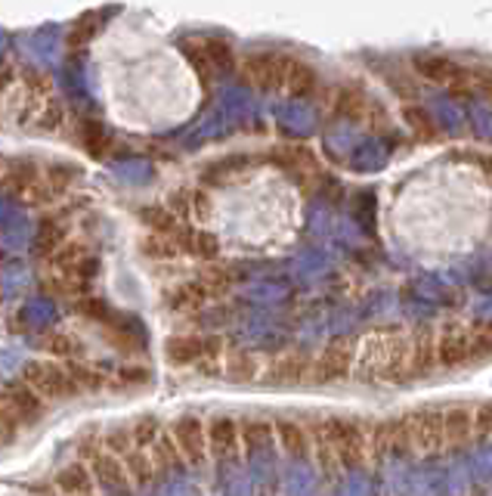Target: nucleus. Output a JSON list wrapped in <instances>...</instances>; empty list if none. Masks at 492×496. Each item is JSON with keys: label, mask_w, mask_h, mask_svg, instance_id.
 Listing matches in <instances>:
<instances>
[{"label": "nucleus", "mask_w": 492, "mask_h": 496, "mask_svg": "<svg viewBox=\"0 0 492 496\" xmlns=\"http://www.w3.org/2000/svg\"><path fill=\"white\" fill-rule=\"evenodd\" d=\"M403 422L409 446L425 453V456H434V453L443 450V410H421V413L406 416Z\"/></svg>", "instance_id": "39448f33"}, {"label": "nucleus", "mask_w": 492, "mask_h": 496, "mask_svg": "<svg viewBox=\"0 0 492 496\" xmlns=\"http://www.w3.org/2000/svg\"><path fill=\"white\" fill-rule=\"evenodd\" d=\"M310 369H313V360L300 351H288L285 357H279L276 363L270 366V373L264 375L270 385H298V382L310 379Z\"/></svg>", "instance_id": "2eb2a0df"}, {"label": "nucleus", "mask_w": 492, "mask_h": 496, "mask_svg": "<svg viewBox=\"0 0 492 496\" xmlns=\"http://www.w3.org/2000/svg\"><path fill=\"white\" fill-rule=\"evenodd\" d=\"M62 84H66V94L72 96V100H87V81H84V68L81 62H68L66 68H62Z\"/></svg>", "instance_id": "c03bdc74"}, {"label": "nucleus", "mask_w": 492, "mask_h": 496, "mask_svg": "<svg viewBox=\"0 0 492 496\" xmlns=\"http://www.w3.org/2000/svg\"><path fill=\"white\" fill-rule=\"evenodd\" d=\"M78 313L81 317H87V320H94V323H100V326H109L112 323V317H115V311L109 307V302H103V298H96V295H84L78 298Z\"/></svg>", "instance_id": "58836bf2"}, {"label": "nucleus", "mask_w": 492, "mask_h": 496, "mask_svg": "<svg viewBox=\"0 0 492 496\" xmlns=\"http://www.w3.org/2000/svg\"><path fill=\"white\" fill-rule=\"evenodd\" d=\"M360 379L409 382V338L403 332H371L356 345Z\"/></svg>", "instance_id": "f257e3e1"}, {"label": "nucleus", "mask_w": 492, "mask_h": 496, "mask_svg": "<svg viewBox=\"0 0 492 496\" xmlns=\"http://www.w3.org/2000/svg\"><path fill=\"white\" fill-rule=\"evenodd\" d=\"M316 84H319V78H316V68L307 66V62L291 59V56H288L282 87L294 96V103H300V100H307V96H313Z\"/></svg>", "instance_id": "412c9836"}, {"label": "nucleus", "mask_w": 492, "mask_h": 496, "mask_svg": "<svg viewBox=\"0 0 492 496\" xmlns=\"http://www.w3.org/2000/svg\"><path fill=\"white\" fill-rule=\"evenodd\" d=\"M273 437L282 444V450L291 459H304L307 450H310V437H307V431L300 428L298 422H288V419H279V422L273 425Z\"/></svg>", "instance_id": "a878e982"}, {"label": "nucleus", "mask_w": 492, "mask_h": 496, "mask_svg": "<svg viewBox=\"0 0 492 496\" xmlns=\"http://www.w3.org/2000/svg\"><path fill=\"white\" fill-rule=\"evenodd\" d=\"M335 115L337 118H347V122H362V118L369 115V100H365L362 90H356V87L337 90V96H335Z\"/></svg>", "instance_id": "c756f323"}, {"label": "nucleus", "mask_w": 492, "mask_h": 496, "mask_svg": "<svg viewBox=\"0 0 492 496\" xmlns=\"http://www.w3.org/2000/svg\"><path fill=\"white\" fill-rule=\"evenodd\" d=\"M47 351L50 354H59V357H66V360H72V357H81L84 354V347L78 345V338H72V335H50L47 338Z\"/></svg>", "instance_id": "09e8293b"}, {"label": "nucleus", "mask_w": 492, "mask_h": 496, "mask_svg": "<svg viewBox=\"0 0 492 496\" xmlns=\"http://www.w3.org/2000/svg\"><path fill=\"white\" fill-rule=\"evenodd\" d=\"M121 465H124V472H128L133 487H149L152 484V474H156V469H152V459H149V453L146 450H137V446H133L128 456H121Z\"/></svg>", "instance_id": "72a5a7b5"}, {"label": "nucleus", "mask_w": 492, "mask_h": 496, "mask_svg": "<svg viewBox=\"0 0 492 496\" xmlns=\"http://www.w3.org/2000/svg\"><path fill=\"white\" fill-rule=\"evenodd\" d=\"M22 382L31 394L40 397V401H66V397L78 394V388H75L68 369L59 366V363L28 360L22 366Z\"/></svg>", "instance_id": "7ed1b4c3"}, {"label": "nucleus", "mask_w": 492, "mask_h": 496, "mask_svg": "<svg viewBox=\"0 0 492 496\" xmlns=\"http://www.w3.org/2000/svg\"><path fill=\"white\" fill-rule=\"evenodd\" d=\"M199 285L208 292V298H223L229 292V285H233V274L223 267H208L205 274H201Z\"/></svg>", "instance_id": "ea45409f"}, {"label": "nucleus", "mask_w": 492, "mask_h": 496, "mask_svg": "<svg viewBox=\"0 0 492 496\" xmlns=\"http://www.w3.org/2000/svg\"><path fill=\"white\" fill-rule=\"evenodd\" d=\"M156 496H195V487L189 484L186 478H171V481H165V484L158 487Z\"/></svg>", "instance_id": "5fc2aeb1"}, {"label": "nucleus", "mask_w": 492, "mask_h": 496, "mask_svg": "<svg viewBox=\"0 0 492 496\" xmlns=\"http://www.w3.org/2000/svg\"><path fill=\"white\" fill-rule=\"evenodd\" d=\"M227 369H229L227 375L233 382H251V379H257V360H255V354L245 351V347H238V351L229 354Z\"/></svg>", "instance_id": "e433bc0d"}, {"label": "nucleus", "mask_w": 492, "mask_h": 496, "mask_svg": "<svg viewBox=\"0 0 492 496\" xmlns=\"http://www.w3.org/2000/svg\"><path fill=\"white\" fill-rule=\"evenodd\" d=\"M19 431H22V428H19L16 419H10L6 413H0V446H6L10 441H16Z\"/></svg>", "instance_id": "6e6d98bb"}, {"label": "nucleus", "mask_w": 492, "mask_h": 496, "mask_svg": "<svg viewBox=\"0 0 492 496\" xmlns=\"http://www.w3.org/2000/svg\"><path fill=\"white\" fill-rule=\"evenodd\" d=\"M434 347H437V335H434V329L431 326H418L415 335L409 338V379L427 375L434 366H437Z\"/></svg>", "instance_id": "4468645a"}, {"label": "nucleus", "mask_w": 492, "mask_h": 496, "mask_svg": "<svg viewBox=\"0 0 492 496\" xmlns=\"http://www.w3.org/2000/svg\"><path fill=\"white\" fill-rule=\"evenodd\" d=\"M470 435H474V413L468 407L443 410V446L461 450L465 444H470Z\"/></svg>", "instance_id": "dca6fc26"}, {"label": "nucleus", "mask_w": 492, "mask_h": 496, "mask_svg": "<svg viewBox=\"0 0 492 496\" xmlns=\"http://www.w3.org/2000/svg\"><path fill=\"white\" fill-rule=\"evenodd\" d=\"M468 354L470 360H483L492 354V323L477 326L474 332H468Z\"/></svg>", "instance_id": "a18cd8bd"}, {"label": "nucleus", "mask_w": 492, "mask_h": 496, "mask_svg": "<svg viewBox=\"0 0 492 496\" xmlns=\"http://www.w3.org/2000/svg\"><path fill=\"white\" fill-rule=\"evenodd\" d=\"M434 357H437L440 366L446 369H455L461 363L470 360L468 354V332L459 329V326H449L437 335V347H434Z\"/></svg>", "instance_id": "f3484780"}, {"label": "nucleus", "mask_w": 492, "mask_h": 496, "mask_svg": "<svg viewBox=\"0 0 492 496\" xmlns=\"http://www.w3.org/2000/svg\"><path fill=\"white\" fill-rule=\"evenodd\" d=\"M56 491L62 496H90L94 493L90 469H84L81 463H72V465H66V469H59V474H56Z\"/></svg>", "instance_id": "bb28decb"}, {"label": "nucleus", "mask_w": 492, "mask_h": 496, "mask_svg": "<svg viewBox=\"0 0 492 496\" xmlns=\"http://www.w3.org/2000/svg\"><path fill=\"white\" fill-rule=\"evenodd\" d=\"M78 143L90 158H105L109 156V146H112V134L100 118H81L78 122Z\"/></svg>", "instance_id": "5701e85b"}, {"label": "nucleus", "mask_w": 492, "mask_h": 496, "mask_svg": "<svg viewBox=\"0 0 492 496\" xmlns=\"http://www.w3.org/2000/svg\"><path fill=\"white\" fill-rule=\"evenodd\" d=\"M356 363V341L353 338H332L322 354L313 360L310 379L316 385H328V382H341L350 375Z\"/></svg>", "instance_id": "20e7f679"}, {"label": "nucleus", "mask_w": 492, "mask_h": 496, "mask_svg": "<svg viewBox=\"0 0 492 496\" xmlns=\"http://www.w3.org/2000/svg\"><path fill=\"white\" fill-rule=\"evenodd\" d=\"M44 180H47V186H50L53 193H62V190H68L75 180H78V167L75 165H50L44 171Z\"/></svg>", "instance_id": "49530a36"}, {"label": "nucleus", "mask_w": 492, "mask_h": 496, "mask_svg": "<svg viewBox=\"0 0 492 496\" xmlns=\"http://www.w3.org/2000/svg\"><path fill=\"white\" fill-rule=\"evenodd\" d=\"M0 242L6 248H22L31 242V223L10 195H0Z\"/></svg>", "instance_id": "f8f14e48"}, {"label": "nucleus", "mask_w": 492, "mask_h": 496, "mask_svg": "<svg viewBox=\"0 0 492 496\" xmlns=\"http://www.w3.org/2000/svg\"><path fill=\"white\" fill-rule=\"evenodd\" d=\"M403 118L409 122V128H412L421 140H434V137L440 134L437 124H434V118L427 115V112L421 109V106H406V109H403Z\"/></svg>", "instance_id": "37998d69"}, {"label": "nucleus", "mask_w": 492, "mask_h": 496, "mask_svg": "<svg viewBox=\"0 0 492 496\" xmlns=\"http://www.w3.org/2000/svg\"><path fill=\"white\" fill-rule=\"evenodd\" d=\"M112 174H115L121 184H130V186H149L152 180H156V167L143 162V158H121V162H115V167H112Z\"/></svg>", "instance_id": "7c9ffc66"}, {"label": "nucleus", "mask_w": 492, "mask_h": 496, "mask_svg": "<svg viewBox=\"0 0 492 496\" xmlns=\"http://www.w3.org/2000/svg\"><path fill=\"white\" fill-rule=\"evenodd\" d=\"M171 441L177 444L180 456L186 465H205L208 459V437H205V425L195 416H183L174 422L171 428Z\"/></svg>", "instance_id": "0eeeda50"}, {"label": "nucleus", "mask_w": 492, "mask_h": 496, "mask_svg": "<svg viewBox=\"0 0 492 496\" xmlns=\"http://www.w3.org/2000/svg\"><path fill=\"white\" fill-rule=\"evenodd\" d=\"M276 162L282 165L285 171H316L313 152L304 149V146H285V149H279Z\"/></svg>", "instance_id": "4c0bfd02"}, {"label": "nucleus", "mask_w": 492, "mask_h": 496, "mask_svg": "<svg viewBox=\"0 0 492 496\" xmlns=\"http://www.w3.org/2000/svg\"><path fill=\"white\" fill-rule=\"evenodd\" d=\"M139 221L149 223V227L156 230V236H165V239H174V236H177V230H180V221L174 218L167 208H161V205L143 208V212H139Z\"/></svg>", "instance_id": "f704fd0d"}, {"label": "nucleus", "mask_w": 492, "mask_h": 496, "mask_svg": "<svg viewBox=\"0 0 492 496\" xmlns=\"http://www.w3.org/2000/svg\"><path fill=\"white\" fill-rule=\"evenodd\" d=\"M40 496H59V493H40Z\"/></svg>", "instance_id": "052dcab7"}, {"label": "nucleus", "mask_w": 492, "mask_h": 496, "mask_svg": "<svg viewBox=\"0 0 492 496\" xmlns=\"http://www.w3.org/2000/svg\"><path fill=\"white\" fill-rule=\"evenodd\" d=\"M474 435L492 437V401L474 410Z\"/></svg>", "instance_id": "864d4df0"}, {"label": "nucleus", "mask_w": 492, "mask_h": 496, "mask_svg": "<svg viewBox=\"0 0 492 496\" xmlns=\"http://www.w3.org/2000/svg\"><path fill=\"white\" fill-rule=\"evenodd\" d=\"M112 16V10H100V13H84L81 19H75L68 25V32H62V47H72V50H84L90 47V41L100 34V28L105 25L103 19Z\"/></svg>", "instance_id": "6ab92c4d"}, {"label": "nucleus", "mask_w": 492, "mask_h": 496, "mask_svg": "<svg viewBox=\"0 0 492 496\" xmlns=\"http://www.w3.org/2000/svg\"><path fill=\"white\" fill-rule=\"evenodd\" d=\"M174 246H180L183 251H189V255L201 257V261H210V257H217L220 242H217L214 233H205V230L180 227L177 236H174Z\"/></svg>", "instance_id": "b1692460"}, {"label": "nucleus", "mask_w": 492, "mask_h": 496, "mask_svg": "<svg viewBox=\"0 0 492 496\" xmlns=\"http://www.w3.org/2000/svg\"><path fill=\"white\" fill-rule=\"evenodd\" d=\"M152 469L167 472V481L171 478H183V456L177 450V444L171 441V435H158V441L152 444Z\"/></svg>", "instance_id": "393cba45"}, {"label": "nucleus", "mask_w": 492, "mask_h": 496, "mask_svg": "<svg viewBox=\"0 0 492 496\" xmlns=\"http://www.w3.org/2000/svg\"><path fill=\"white\" fill-rule=\"evenodd\" d=\"M238 437H242L245 453L260 456V453H273V425L270 422H242L238 425Z\"/></svg>", "instance_id": "cd10ccee"}, {"label": "nucleus", "mask_w": 492, "mask_h": 496, "mask_svg": "<svg viewBox=\"0 0 492 496\" xmlns=\"http://www.w3.org/2000/svg\"><path fill=\"white\" fill-rule=\"evenodd\" d=\"M201 44H205V53L210 59V68H214L217 78H229V75L236 72V50L229 47V41L223 38H201Z\"/></svg>", "instance_id": "c85d7f7f"}, {"label": "nucleus", "mask_w": 492, "mask_h": 496, "mask_svg": "<svg viewBox=\"0 0 492 496\" xmlns=\"http://www.w3.org/2000/svg\"><path fill=\"white\" fill-rule=\"evenodd\" d=\"M208 437V453L217 459V463H229V459H238V446H242V437H238V422L236 419H214V422L205 428Z\"/></svg>", "instance_id": "ddd939ff"}, {"label": "nucleus", "mask_w": 492, "mask_h": 496, "mask_svg": "<svg viewBox=\"0 0 492 496\" xmlns=\"http://www.w3.org/2000/svg\"><path fill=\"white\" fill-rule=\"evenodd\" d=\"M90 478H94L103 496H133L128 472H124L121 459H115L112 453H96L90 459Z\"/></svg>", "instance_id": "1a4fd4ad"}, {"label": "nucleus", "mask_w": 492, "mask_h": 496, "mask_svg": "<svg viewBox=\"0 0 492 496\" xmlns=\"http://www.w3.org/2000/svg\"><path fill=\"white\" fill-rule=\"evenodd\" d=\"M62 53V28L59 25H44L34 32V56L44 66H53Z\"/></svg>", "instance_id": "2f4dec72"}, {"label": "nucleus", "mask_w": 492, "mask_h": 496, "mask_svg": "<svg viewBox=\"0 0 492 496\" xmlns=\"http://www.w3.org/2000/svg\"><path fill=\"white\" fill-rule=\"evenodd\" d=\"M0 413L16 419L19 428H25V425H34L44 416V401L31 394L25 385H6L0 391Z\"/></svg>", "instance_id": "9d476101"}, {"label": "nucleus", "mask_w": 492, "mask_h": 496, "mask_svg": "<svg viewBox=\"0 0 492 496\" xmlns=\"http://www.w3.org/2000/svg\"><path fill=\"white\" fill-rule=\"evenodd\" d=\"M300 118H307V112H300V103H288V106H279V122H282L285 131H298V134H304V124H300Z\"/></svg>", "instance_id": "603ef678"}, {"label": "nucleus", "mask_w": 492, "mask_h": 496, "mask_svg": "<svg viewBox=\"0 0 492 496\" xmlns=\"http://www.w3.org/2000/svg\"><path fill=\"white\" fill-rule=\"evenodd\" d=\"M412 66H415V75H421V78L431 84H440V87L446 90L459 87L461 78H465V68L443 53H418L412 59Z\"/></svg>", "instance_id": "9b49d317"}, {"label": "nucleus", "mask_w": 492, "mask_h": 496, "mask_svg": "<svg viewBox=\"0 0 492 496\" xmlns=\"http://www.w3.org/2000/svg\"><path fill=\"white\" fill-rule=\"evenodd\" d=\"M66 369H68V375H72V382H75V388H78V394H81V391H100L103 388V375L94 373V369L75 366V363H68Z\"/></svg>", "instance_id": "8fccbe9b"}, {"label": "nucleus", "mask_w": 492, "mask_h": 496, "mask_svg": "<svg viewBox=\"0 0 492 496\" xmlns=\"http://www.w3.org/2000/svg\"><path fill=\"white\" fill-rule=\"evenodd\" d=\"M210 302L208 298V292L201 289L199 283H189V285H180L177 292H174L171 295V307H177V311H201V307H205Z\"/></svg>", "instance_id": "c9c22d12"}, {"label": "nucleus", "mask_w": 492, "mask_h": 496, "mask_svg": "<svg viewBox=\"0 0 492 496\" xmlns=\"http://www.w3.org/2000/svg\"><path fill=\"white\" fill-rule=\"evenodd\" d=\"M180 53L186 56V62L192 66L195 78L205 84V87H210V81H214L217 75H214V68H210V59H208V53H205V44H201V38L183 41V44H180Z\"/></svg>", "instance_id": "473e14b6"}, {"label": "nucleus", "mask_w": 492, "mask_h": 496, "mask_svg": "<svg viewBox=\"0 0 492 496\" xmlns=\"http://www.w3.org/2000/svg\"><path fill=\"white\" fill-rule=\"evenodd\" d=\"M217 487H220L223 496H251L255 481H251L248 465L229 459V463H217Z\"/></svg>", "instance_id": "aec40b11"}, {"label": "nucleus", "mask_w": 492, "mask_h": 496, "mask_svg": "<svg viewBox=\"0 0 492 496\" xmlns=\"http://www.w3.org/2000/svg\"><path fill=\"white\" fill-rule=\"evenodd\" d=\"M90 496H94V493H90Z\"/></svg>", "instance_id": "680f3d73"}, {"label": "nucleus", "mask_w": 492, "mask_h": 496, "mask_svg": "<svg viewBox=\"0 0 492 496\" xmlns=\"http://www.w3.org/2000/svg\"><path fill=\"white\" fill-rule=\"evenodd\" d=\"M10 84H13V68L0 66V100H4V94L10 90Z\"/></svg>", "instance_id": "13d9d810"}, {"label": "nucleus", "mask_w": 492, "mask_h": 496, "mask_svg": "<svg viewBox=\"0 0 492 496\" xmlns=\"http://www.w3.org/2000/svg\"><path fill=\"white\" fill-rule=\"evenodd\" d=\"M103 444H105V450L112 453L115 459H121V456H128V453L133 450V441H130V428H124V425H118V428H112L109 435L103 437Z\"/></svg>", "instance_id": "de8ad7c7"}, {"label": "nucleus", "mask_w": 492, "mask_h": 496, "mask_svg": "<svg viewBox=\"0 0 492 496\" xmlns=\"http://www.w3.org/2000/svg\"><path fill=\"white\" fill-rule=\"evenodd\" d=\"M288 491H291V496H307L313 491V474L300 469V465H294V469L288 472Z\"/></svg>", "instance_id": "3c124183"}, {"label": "nucleus", "mask_w": 492, "mask_h": 496, "mask_svg": "<svg viewBox=\"0 0 492 496\" xmlns=\"http://www.w3.org/2000/svg\"><path fill=\"white\" fill-rule=\"evenodd\" d=\"M4 47H6V34L0 32V53H4Z\"/></svg>", "instance_id": "bf43d9fd"}, {"label": "nucleus", "mask_w": 492, "mask_h": 496, "mask_svg": "<svg viewBox=\"0 0 492 496\" xmlns=\"http://www.w3.org/2000/svg\"><path fill=\"white\" fill-rule=\"evenodd\" d=\"M158 435H161V428H158V422L152 416H139L137 422L130 425V441L137 450H146V446H152L158 441Z\"/></svg>", "instance_id": "79ce46f5"}, {"label": "nucleus", "mask_w": 492, "mask_h": 496, "mask_svg": "<svg viewBox=\"0 0 492 496\" xmlns=\"http://www.w3.org/2000/svg\"><path fill=\"white\" fill-rule=\"evenodd\" d=\"M245 165H248V158L245 156H227V158H220V162L205 167V180L208 184H223V180H229L233 174L242 171Z\"/></svg>", "instance_id": "a19ab883"}, {"label": "nucleus", "mask_w": 492, "mask_h": 496, "mask_svg": "<svg viewBox=\"0 0 492 496\" xmlns=\"http://www.w3.org/2000/svg\"><path fill=\"white\" fill-rule=\"evenodd\" d=\"M66 221L59 218H40L38 227L31 230V248L40 257H53L56 251L66 246Z\"/></svg>", "instance_id": "a211bd4d"}, {"label": "nucleus", "mask_w": 492, "mask_h": 496, "mask_svg": "<svg viewBox=\"0 0 492 496\" xmlns=\"http://www.w3.org/2000/svg\"><path fill=\"white\" fill-rule=\"evenodd\" d=\"M285 66H288V56H279V53H251L248 59L242 62V72H245V78L255 84L257 90H264V94H273V90L282 87Z\"/></svg>", "instance_id": "6e6552de"}, {"label": "nucleus", "mask_w": 492, "mask_h": 496, "mask_svg": "<svg viewBox=\"0 0 492 496\" xmlns=\"http://www.w3.org/2000/svg\"><path fill=\"white\" fill-rule=\"evenodd\" d=\"M313 435L319 441H326L328 450L335 453L337 465H347V469H356L365 459V437L360 431V425L347 422V419H326L313 428Z\"/></svg>", "instance_id": "f03ea898"}, {"label": "nucleus", "mask_w": 492, "mask_h": 496, "mask_svg": "<svg viewBox=\"0 0 492 496\" xmlns=\"http://www.w3.org/2000/svg\"><path fill=\"white\" fill-rule=\"evenodd\" d=\"M121 382H130V385H139V382H149V373L139 366H128L121 369Z\"/></svg>", "instance_id": "4d7b16f0"}, {"label": "nucleus", "mask_w": 492, "mask_h": 496, "mask_svg": "<svg viewBox=\"0 0 492 496\" xmlns=\"http://www.w3.org/2000/svg\"><path fill=\"white\" fill-rule=\"evenodd\" d=\"M19 320H22V326H28V329H50V326L59 320V307H56L53 298L47 295H34L28 298V302L22 304V311H19Z\"/></svg>", "instance_id": "4be33fe9"}, {"label": "nucleus", "mask_w": 492, "mask_h": 496, "mask_svg": "<svg viewBox=\"0 0 492 496\" xmlns=\"http://www.w3.org/2000/svg\"><path fill=\"white\" fill-rule=\"evenodd\" d=\"M220 354V338L208 335H174L165 341V357L174 366H192V363H208Z\"/></svg>", "instance_id": "423d86ee"}]
</instances>
